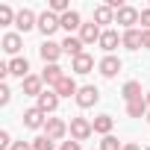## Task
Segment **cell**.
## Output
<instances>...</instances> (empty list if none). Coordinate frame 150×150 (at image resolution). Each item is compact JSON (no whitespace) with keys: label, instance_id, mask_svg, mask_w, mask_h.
Instances as JSON below:
<instances>
[{"label":"cell","instance_id":"cell-12","mask_svg":"<svg viewBox=\"0 0 150 150\" xmlns=\"http://www.w3.org/2000/svg\"><path fill=\"white\" fill-rule=\"evenodd\" d=\"M53 91H56L59 97H77V91H80V86L74 83V80L68 77V74H65V77H62V80H59V83L53 86Z\"/></svg>","mask_w":150,"mask_h":150},{"label":"cell","instance_id":"cell-5","mask_svg":"<svg viewBox=\"0 0 150 150\" xmlns=\"http://www.w3.org/2000/svg\"><path fill=\"white\" fill-rule=\"evenodd\" d=\"M59 27H62V21H59V15H53L50 9L38 15V30H41V33H44L47 38H50V35H53V33H56Z\"/></svg>","mask_w":150,"mask_h":150},{"label":"cell","instance_id":"cell-25","mask_svg":"<svg viewBox=\"0 0 150 150\" xmlns=\"http://www.w3.org/2000/svg\"><path fill=\"white\" fill-rule=\"evenodd\" d=\"M124 100L129 103V100H138L141 97V83H135V80H129V83H124Z\"/></svg>","mask_w":150,"mask_h":150},{"label":"cell","instance_id":"cell-33","mask_svg":"<svg viewBox=\"0 0 150 150\" xmlns=\"http://www.w3.org/2000/svg\"><path fill=\"white\" fill-rule=\"evenodd\" d=\"M12 144H15V141H12V138H9V132L3 129V132H0V147H12Z\"/></svg>","mask_w":150,"mask_h":150},{"label":"cell","instance_id":"cell-15","mask_svg":"<svg viewBox=\"0 0 150 150\" xmlns=\"http://www.w3.org/2000/svg\"><path fill=\"white\" fill-rule=\"evenodd\" d=\"M150 106H147V97H138V100H129L127 103V115L129 118H147Z\"/></svg>","mask_w":150,"mask_h":150},{"label":"cell","instance_id":"cell-29","mask_svg":"<svg viewBox=\"0 0 150 150\" xmlns=\"http://www.w3.org/2000/svg\"><path fill=\"white\" fill-rule=\"evenodd\" d=\"M50 12L59 15V18H62L65 12H71V9H68V0H50Z\"/></svg>","mask_w":150,"mask_h":150},{"label":"cell","instance_id":"cell-26","mask_svg":"<svg viewBox=\"0 0 150 150\" xmlns=\"http://www.w3.org/2000/svg\"><path fill=\"white\" fill-rule=\"evenodd\" d=\"M53 138H47V135H38V138H33V150H53Z\"/></svg>","mask_w":150,"mask_h":150},{"label":"cell","instance_id":"cell-22","mask_svg":"<svg viewBox=\"0 0 150 150\" xmlns=\"http://www.w3.org/2000/svg\"><path fill=\"white\" fill-rule=\"evenodd\" d=\"M62 77H65V74H62V68H59V65H44V71H41V80H44L47 86H56Z\"/></svg>","mask_w":150,"mask_h":150},{"label":"cell","instance_id":"cell-30","mask_svg":"<svg viewBox=\"0 0 150 150\" xmlns=\"http://www.w3.org/2000/svg\"><path fill=\"white\" fill-rule=\"evenodd\" d=\"M9 100H12V91H9V86L3 83V86H0V106H6Z\"/></svg>","mask_w":150,"mask_h":150},{"label":"cell","instance_id":"cell-6","mask_svg":"<svg viewBox=\"0 0 150 150\" xmlns=\"http://www.w3.org/2000/svg\"><path fill=\"white\" fill-rule=\"evenodd\" d=\"M44 124H47V115H44L38 106H33V109L24 112V127H27V129H41Z\"/></svg>","mask_w":150,"mask_h":150},{"label":"cell","instance_id":"cell-14","mask_svg":"<svg viewBox=\"0 0 150 150\" xmlns=\"http://www.w3.org/2000/svg\"><path fill=\"white\" fill-rule=\"evenodd\" d=\"M100 35H103V30H100L94 21L80 27V38H83V44H94V41H100Z\"/></svg>","mask_w":150,"mask_h":150},{"label":"cell","instance_id":"cell-36","mask_svg":"<svg viewBox=\"0 0 150 150\" xmlns=\"http://www.w3.org/2000/svg\"><path fill=\"white\" fill-rule=\"evenodd\" d=\"M124 150H141V147H138V144H132V141H127V144H124Z\"/></svg>","mask_w":150,"mask_h":150},{"label":"cell","instance_id":"cell-21","mask_svg":"<svg viewBox=\"0 0 150 150\" xmlns=\"http://www.w3.org/2000/svg\"><path fill=\"white\" fill-rule=\"evenodd\" d=\"M21 86H24V94H33V97H38V94H41V86H44V80H41V77H33V74H30L27 80H21Z\"/></svg>","mask_w":150,"mask_h":150},{"label":"cell","instance_id":"cell-2","mask_svg":"<svg viewBox=\"0 0 150 150\" xmlns=\"http://www.w3.org/2000/svg\"><path fill=\"white\" fill-rule=\"evenodd\" d=\"M141 21V12L138 9H132V6H124V9H118L115 12V24H121L124 30H135V24Z\"/></svg>","mask_w":150,"mask_h":150},{"label":"cell","instance_id":"cell-17","mask_svg":"<svg viewBox=\"0 0 150 150\" xmlns=\"http://www.w3.org/2000/svg\"><path fill=\"white\" fill-rule=\"evenodd\" d=\"M9 74L27 80V77H30V62H27V56H15V59L9 62Z\"/></svg>","mask_w":150,"mask_h":150},{"label":"cell","instance_id":"cell-31","mask_svg":"<svg viewBox=\"0 0 150 150\" xmlns=\"http://www.w3.org/2000/svg\"><path fill=\"white\" fill-rule=\"evenodd\" d=\"M59 150H83V147H80V141H74V138H71V141H62Z\"/></svg>","mask_w":150,"mask_h":150},{"label":"cell","instance_id":"cell-3","mask_svg":"<svg viewBox=\"0 0 150 150\" xmlns=\"http://www.w3.org/2000/svg\"><path fill=\"white\" fill-rule=\"evenodd\" d=\"M74 100H77L80 109H91V106L100 100V91H97L94 86H83V88L77 91V97H74Z\"/></svg>","mask_w":150,"mask_h":150},{"label":"cell","instance_id":"cell-39","mask_svg":"<svg viewBox=\"0 0 150 150\" xmlns=\"http://www.w3.org/2000/svg\"><path fill=\"white\" fill-rule=\"evenodd\" d=\"M147 150H150V147H147Z\"/></svg>","mask_w":150,"mask_h":150},{"label":"cell","instance_id":"cell-7","mask_svg":"<svg viewBox=\"0 0 150 150\" xmlns=\"http://www.w3.org/2000/svg\"><path fill=\"white\" fill-rule=\"evenodd\" d=\"M65 132H68V124L62 118H47V124H44V135L47 138L59 141V138H65Z\"/></svg>","mask_w":150,"mask_h":150},{"label":"cell","instance_id":"cell-13","mask_svg":"<svg viewBox=\"0 0 150 150\" xmlns=\"http://www.w3.org/2000/svg\"><path fill=\"white\" fill-rule=\"evenodd\" d=\"M141 41H144V30H124V35H121V44L127 50H138Z\"/></svg>","mask_w":150,"mask_h":150},{"label":"cell","instance_id":"cell-16","mask_svg":"<svg viewBox=\"0 0 150 150\" xmlns=\"http://www.w3.org/2000/svg\"><path fill=\"white\" fill-rule=\"evenodd\" d=\"M91 68H94V56H88V53H83V56H77L71 62L74 74H91Z\"/></svg>","mask_w":150,"mask_h":150},{"label":"cell","instance_id":"cell-11","mask_svg":"<svg viewBox=\"0 0 150 150\" xmlns=\"http://www.w3.org/2000/svg\"><path fill=\"white\" fill-rule=\"evenodd\" d=\"M86 44H83V38L80 35H68L65 41H62V53H68L71 59H77V56H83L86 50H83Z\"/></svg>","mask_w":150,"mask_h":150},{"label":"cell","instance_id":"cell-10","mask_svg":"<svg viewBox=\"0 0 150 150\" xmlns=\"http://www.w3.org/2000/svg\"><path fill=\"white\" fill-rule=\"evenodd\" d=\"M56 106H59V94H56L53 88H47V91H41V94H38V109H41L44 115L56 112Z\"/></svg>","mask_w":150,"mask_h":150},{"label":"cell","instance_id":"cell-18","mask_svg":"<svg viewBox=\"0 0 150 150\" xmlns=\"http://www.w3.org/2000/svg\"><path fill=\"white\" fill-rule=\"evenodd\" d=\"M97 44H100V47H103V50L112 56V50L121 44V35H118L115 30H103V35H100V41H97Z\"/></svg>","mask_w":150,"mask_h":150},{"label":"cell","instance_id":"cell-1","mask_svg":"<svg viewBox=\"0 0 150 150\" xmlns=\"http://www.w3.org/2000/svg\"><path fill=\"white\" fill-rule=\"evenodd\" d=\"M91 132H94V124L88 118H71V138L74 141H86V138H91Z\"/></svg>","mask_w":150,"mask_h":150},{"label":"cell","instance_id":"cell-35","mask_svg":"<svg viewBox=\"0 0 150 150\" xmlns=\"http://www.w3.org/2000/svg\"><path fill=\"white\" fill-rule=\"evenodd\" d=\"M141 47H150V30H144V41H141Z\"/></svg>","mask_w":150,"mask_h":150},{"label":"cell","instance_id":"cell-37","mask_svg":"<svg viewBox=\"0 0 150 150\" xmlns=\"http://www.w3.org/2000/svg\"><path fill=\"white\" fill-rule=\"evenodd\" d=\"M147 106H150V91H147Z\"/></svg>","mask_w":150,"mask_h":150},{"label":"cell","instance_id":"cell-19","mask_svg":"<svg viewBox=\"0 0 150 150\" xmlns=\"http://www.w3.org/2000/svg\"><path fill=\"white\" fill-rule=\"evenodd\" d=\"M91 124H94V132H100V135L106 138V135H112V127H115V118H112V115H97V118H94Z\"/></svg>","mask_w":150,"mask_h":150},{"label":"cell","instance_id":"cell-34","mask_svg":"<svg viewBox=\"0 0 150 150\" xmlns=\"http://www.w3.org/2000/svg\"><path fill=\"white\" fill-rule=\"evenodd\" d=\"M12 150H33V144H30V141H15Z\"/></svg>","mask_w":150,"mask_h":150},{"label":"cell","instance_id":"cell-8","mask_svg":"<svg viewBox=\"0 0 150 150\" xmlns=\"http://www.w3.org/2000/svg\"><path fill=\"white\" fill-rule=\"evenodd\" d=\"M38 53H41V59H44V65H56V59L62 56V44H56V41H44L41 47H38Z\"/></svg>","mask_w":150,"mask_h":150},{"label":"cell","instance_id":"cell-20","mask_svg":"<svg viewBox=\"0 0 150 150\" xmlns=\"http://www.w3.org/2000/svg\"><path fill=\"white\" fill-rule=\"evenodd\" d=\"M59 21H62V30H68V33H74V30H80V27H83L80 12H74V9H71V12H65Z\"/></svg>","mask_w":150,"mask_h":150},{"label":"cell","instance_id":"cell-23","mask_svg":"<svg viewBox=\"0 0 150 150\" xmlns=\"http://www.w3.org/2000/svg\"><path fill=\"white\" fill-rule=\"evenodd\" d=\"M21 44H24V41H21V35H18V33H6V35H3V50H6V53L18 56Z\"/></svg>","mask_w":150,"mask_h":150},{"label":"cell","instance_id":"cell-4","mask_svg":"<svg viewBox=\"0 0 150 150\" xmlns=\"http://www.w3.org/2000/svg\"><path fill=\"white\" fill-rule=\"evenodd\" d=\"M121 68H124V65H121V59H118V56H103V59L97 62V71L103 74L106 80L118 77V74H121Z\"/></svg>","mask_w":150,"mask_h":150},{"label":"cell","instance_id":"cell-24","mask_svg":"<svg viewBox=\"0 0 150 150\" xmlns=\"http://www.w3.org/2000/svg\"><path fill=\"white\" fill-rule=\"evenodd\" d=\"M94 24H97V27H100V24H115V12H112L106 3L97 6V9H94Z\"/></svg>","mask_w":150,"mask_h":150},{"label":"cell","instance_id":"cell-27","mask_svg":"<svg viewBox=\"0 0 150 150\" xmlns=\"http://www.w3.org/2000/svg\"><path fill=\"white\" fill-rule=\"evenodd\" d=\"M100 150H124V144H121L115 135H106V138L100 141Z\"/></svg>","mask_w":150,"mask_h":150},{"label":"cell","instance_id":"cell-9","mask_svg":"<svg viewBox=\"0 0 150 150\" xmlns=\"http://www.w3.org/2000/svg\"><path fill=\"white\" fill-rule=\"evenodd\" d=\"M15 27H18L21 33H30L33 27H38L35 12H33V9H21V12H18V18H15Z\"/></svg>","mask_w":150,"mask_h":150},{"label":"cell","instance_id":"cell-38","mask_svg":"<svg viewBox=\"0 0 150 150\" xmlns=\"http://www.w3.org/2000/svg\"><path fill=\"white\" fill-rule=\"evenodd\" d=\"M147 121H150V112H147Z\"/></svg>","mask_w":150,"mask_h":150},{"label":"cell","instance_id":"cell-32","mask_svg":"<svg viewBox=\"0 0 150 150\" xmlns=\"http://www.w3.org/2000/svg\"><path fill=\"white\" fill-rule=\"evenodd\" d=\"M141 30H150V9H141Z\"/></svg>","mask_w":150,"mask_h":150},{"label":"cell","instance_id":"cell-28","mask_svg":"<svg viewBox=\"0 0 150 150\" xmlns=\"http://www.w3.org/2000/svg\"><path fill=\"white\" fill-rule=\"evenodd\" d=\"M15 18H18V15H15V12H12L9 6H0V27H9V24H12Z\"/></svg>","mask_w":150,"mask_h":150}]
</instances>
